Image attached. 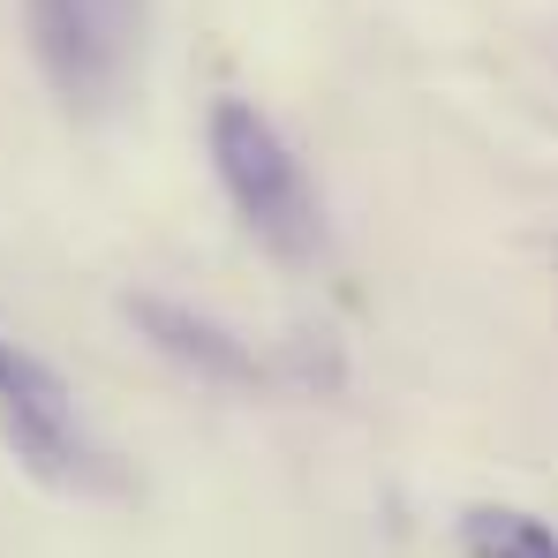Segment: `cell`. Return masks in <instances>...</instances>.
<instances>
[{
    "label": "cell",
    "mask_w": 558,
    "mask_h": 558,
    "mask_svg": "<svg viewBox=\"0 0 558 558\" xmlns=\"http://www.w3.org/2000/svg\"><path fill=\"white\" fill-rule=\"evenodd\" d=\"M23 8H31V53L69 106L92 113L129 84L144 46V0H23Z\"/></svg>",
    "instance_id": "3957f363"
},
{
    "label": "cell",
    "mask_w": 558,
    "mask_h": 558,
    "mask_svg": "<svg viewBox=\"0 0 558 558\" xmlns=\"http://www.w3.org/2000/svg\"><path fill=\"white\" fill-rule=\"evenodd\" d=\"M136 317L159 332V348L167 355H182V363H196V371L211 377H257V363L227 340V332H211V325H196L189 310H167V302H136Z\"/></svg>",
    "instance_id": "277c9868"
},
{
    "label": "cell",
    "mask_w": 558,
    "mask_h": 558,
    "mask_svg": "<svg viewBox=\"0 0 558 558\" xmlns=\"http://www.w3.org/2000/svg\"><path fill=\"white\" fill-rule=\"evenodd\" d=\"M0 446L53 490H113V461L84 430L76 392L15 340H0Z\"/></svg>",
    "instance_id": "7a4b0ae2"
},
{
    "label": "cell",
    "mask_w": 558,
    "mask_h": 558,
    "mask_svg": "<svg viewBox=\"0 0 558 558\" xmlns=\"http://www.w3.org/2000/svg\"><path fill=\"white\" fill-rule=\"evenodd\" d=\"M468 558H558V529L521 506H475L461 521Z\"/></svg>",
    "instance_id": "5b68a950"
},
{
    "label": "cell",
    "mask_w": 558,
    "mask_h": 558,
    "mask_svg": "<svg viewBox=\"0 0 558 558\" xmlns=\"http://www.w3.org/2000/svg\"><path fill=\"white\" fill-rule=\"evenodd\" d=\"M211 167H219L227 204L242 211V227L272 257H287V265L317 257V242H325L317 189L302 174V159L287 151V136H279L250 98H219L211 106Z\"/></svg>",
    "instance_id": "6da1fadb"
}]
</instances>
